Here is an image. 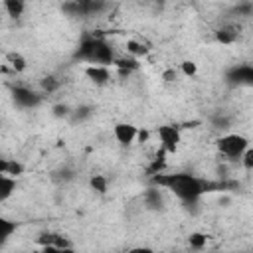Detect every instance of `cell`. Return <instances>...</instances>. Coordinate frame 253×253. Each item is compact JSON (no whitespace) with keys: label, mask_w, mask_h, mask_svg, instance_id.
<instances>
[{"label":"cell","mask_w":253,"mask_h":253,"mask_svg":"<svg viewBox=\"0 0 253 253\" xmlns=\"http://www.w3.org/2000/svg\"><path fill=\"white\" fill-rule=\"evenodd\" d=\"M16 192V176L0 174V202H6Z\"/></svg>","instance_id":"52a82bcc"},{"label":"cell","mask_w":253,"mask_h":253,"mask_svg":"<svg viewBox=\"0 0 253 253\" xmlns=\"http://www.w3.org/2000/svg\"><path fill=\"white\" fill-rule=\"evenodd\" d=\"M126 53H128V55H132V57H138V55L146 53V47H144L140 42L128 40V42H126Z\"/></svg>","instance_id":"7c38bea8"},{"label":"cell","mask_w":253,"mask_h":253,"mask_svg":"<svg viewBox=\"0 0 253 253\" xmlns=\"http://www.w3.org/2000/svg\"><path fill=\"white\" fill-rule=\"evenodd\" d=\"M138 128L132 125V123H117L115 126H113V136H115V140L119 142V144H123V146H130L136 138H138Z\"/></svg>","instance_id":"5b68a950"},{"label":"cell","mask_w":253,"mask_h":253,"mask_svg":"<svg viewBox=\"0 0 253 253\" xmlns=\"http://www.w3.org/2000/svg\"><path fill=\"white\" fill-rule=\"evenodd\" d=\"M79 55L89 61V63H99V65H109L115 61L113 49L109 47V43L101 42V40H87L83 42V45L79 47Z\"/></svg>","instance_id":"7a4b0ae2"},{"label":"cell","mask_w":253,"mask_h":253,"mask_svg":"<svg viewBox=\"0 0 253 253\" xmlns=\"http://www.w3.org/2000/svg\"><path fill=\"white\" fill-rule=\"evenodd\" d=\"M247 146H249L247 136L237 134V132H227L217 138V150L225 158H241V154L247 150Z\"/></svg>","instance_id":"3957f363"},{"label":"cell","mask_w":253,"mask_h":253,"mask_svg":"<svg viewBox=\"0 0 253 253\" xmlns=\"http://www.w3.org/2000/svg\"><path fill=\"white\" fill-rule=\"evenodd\" d=\"M241 166L245 170H253V146H247V150L241 154Z\"/></svg>","instance_id":"5bb4252c"},{"label":"cell","mask_w":253,"mask_h":253,"mask_svg":"<svg viewBox=\"0 0 253 253\" xmlns=\"http://www.w3.org/2000/svg\"><path fill=\"white\" fill-rule=\"evenodd\" d=\"M85 73H87L89 79H93V81L99 83V85H103V83H107V81L111 79L109 67H107V65H99V63H91V65L85 69Z\"/></svg>","instance_id":"8992f818"},{"label":"cell","mask_w":253,"mask_h":253,"mask_svg":"<svg viewBox=\"0 0 253 253\" xmlns=\"http://www.w3.org/2000/svg\"><path fill=\"white\" fill-rule=\"evenodd\" d=\"M190 245H192L194 249H202V247L206 245V235H204V233H192V235H190Z\"/></svg>","instance_id":"9a60e30c"},{"label":"cell","mask_w":253,"mask_h":253,"mask_svg":"<svg viewBox=\"0 0 253 253\" xmlns=\"http://www.w3.org/2000/svg\"><path fill=\"white\" fill-rule=\"evenodd\" d=\"M0 243H6L12 233L16 231V221H10V219H0Z\"/></svg>","instance_id":"30bf717a"},{"label":"cell","mask_w":253,"mask_h":253,"mask_svg":"<svg viewBox=\"0 0 253 253\" xmlns=\"http://www.w3.org/2000/svg\"><path fill=\"white\" fill-rule=\"evenodd\" d=\"M164 79H166V81H174V79H176V71H174V69L166 71V73H164Z\"/></svg>","instance_id":"ac0fdd59"},{"label":"cell","mask_w":253,"mask_h":253,"mask_svg":"<svg viewBox=\"0 0 253 253\" xmlns=\"http://www.w3.org/2000/svg\"><path fill=\"white\" fill-rule=\"evenodd\" d=\"M158 182L168 190H172L184 202H194L204 192V184L190 174H166V176H160Z\"/></svg>","instance_id":"6da1fadb"},{"label":"cell","mask_w":253,"mask_h":253,"mask_svg":"<svg viewBox=\"0 0 253 253\" xmlns=\"http://www.w3.org/2000/svg\"><path fill=\"white\" fill-rule=\"evenodd\" d=\"M10 61H12V67L16 69V71H22L24 67H26V63H24V59L18 55V53H12L10 55Z\"/></svg>","instance_id":"e0dca14e"},{"label":"cell","mask_w":253,"mask_h":253,"mask_svg":"<svg viewBox=\"0 0 253 253\" xmlns=\"http://www.w3.org/2000/svg\"><path fill=\"white\" fill-rule=\"evenodd\" d=\"M14 97H16V101L18 103H22V105H28V107H32V105H38V95L36 93H32V91H28V89H16L14 91Z\"/></svg>","instance_id":"9c48e42d"},{"label":"cell","mask_w":253,"mask_h":253,"mask_svg":"<svg viewBox=\"0 0 253 253\" xmlns=\"http://www.w3.org/2000/svg\"><path fill=\"white\" fill-rule=\"evenodd\" d=\"M156 138H158V144L164 152L172 154L178 150L180 146V140H182V134H180V128L176 125H160L156 128Z\"/></svg>","instance_id":"277c9868"},{"label":"cell","mask_w":253,"mask_h":253,"mask_svg":"<svg viewBox=\"0 0 253 253\" xmlns=\"http://www.w3.org/2000/svg\"><path fill=\"white\" fill-rule=\"evenodd\" d=\"M91 186H93L97 192H105V190H107V180H105L103 176H95V178H91Z\"/></svg>","instance_id":"2e32d148"},{"label":"cell","mask_w":253,"mask_h":253,"mask_svg":"<svg viewBox=\"0 0 253 253\" xmlns=\"http://www.w3.org/2000/svg\"><path fill=\"white\" fill-rule=\"evenodd\" d=\"M235 38H237V32H235V28H221L219 32H217V40L221 42V43H231V42H235Z\"/></svg>","instance_id":"8fae6325"},{"label":"cell","mask_w":253,"mask_h":253,"mask_svg":"<svg viewBox=\"0 0 253 253\" xmlns=\"http://www.w3.org/2000/svg\"><path fill=\"white\" fill-rule=\"evenodd\" d=\"M180 73L186 75V77H194V75L198 73V65H196V61H192V59L182 61V63H180Z\"/></svg>","instance_id":"4fadbf2b"},{"label":"cell","mask_w":253,"mask_h":253,"mask_svg":"<svg viewBox=\"0 0 253 253\" xmlns=\"http://www.w3.org/2000/svg\"><path fill=\"white\" fill-rule=\"evenodd\" d=\"M4 10L12 18H20L26 10V0H4Z\"/></svg>","instance_id":"ba28073f"}]
</instances>
